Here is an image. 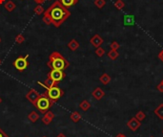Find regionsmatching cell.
I'll use <instances>...</instances> for the list:
<instances>
[{
	"label": "cell",
	"instance_id": "6da1fadb",
	"mask_svg": "<svg viewBox=\"0 0 163 137\" xmlns=\"http://www.w3.org/2000/svg\"><path fill=\"white\" fill-rule=\"evenodd\" d=\"M46 12L51 16L52 25L58 28L62 25L71 16V12L60 3L59 0H56L46 10Z\"/></svg>",
	"mask_w": 163,
	"mask_h": 137
},
{
	"label": "cell",
	"instance_id": "7a4b0ae2",
	"mask_svg": "<svg viewBox=\"0 0 163 137\" xmlns=\"http://www.w3.org/2000/svg\"><path fill=\"white\" fill-rule=\"evenodd\" d=\"M47 65L51 69H58L64 71L70 66V62L59 52L55 51L50 55Z\"/></svg>",
	"mask_w": 163,
	"mask_h": 137
},
{
	"label": "cell",
	"instance_id": "3957f363",
	"mask_svg": "<svg viewBox=\"0 0 163 137\" xmlns=\"http://www.w3.org/2000/svg\"><path fill=\"white\" fill-rule=\"evenodd\" d=\"M54 104H55L54 102L50 99V98H48L46 95L41 94V96L38 98V100L36 101V103H35L34 107L35 108H37L41 113L45 114L48 110H50V108L52 107Z\"/></svg>",
	"mask_w": 163,
	"mask_h": 137
},
{
	"label": "cell",
	"instance_id": "277c9868",
	"mask_svg": "<svg viewBox=\"0 0 163 137\" xmlns=\"http://www.w3.org/2000/svg\"><path fill=\"white\" fill-rule=\"evenodd\" d=\"M46 92L43 93L44 95H46L48 98H50L54 103L57 102L60 98L64 96V91H63L61 88H59L58 85L50 87V88H45Z\"/></svg>",
	"mask_w": 163,
	"mask_h": 137
},
{
	"label": "cell",
	"instance_id": "5b68a950",
	"mask_svg": "<svg viewBox=\"0 0 163 137\" xmlns=\"http://www.w3.org/2000/svg\"><path fill=\"white\" fill-rule=\"evenodd\" d=\"M29 58V55L26 56H20L17 59H15L13 62V65L15 66V68L19 72H22L29 66V61H27V59Z\"/></svg>",
	"mask_w": 163,
	"mask_h": 137
},
{
	"label": "cell",
	"instance_id": "8992f818",
	"mask_svg": "<svg viewBox=\"0 0 163 137\" xmlns=\"http://www.w3.org/2000/svg\"><path fill=\"white\" fill-rule=\"evenodd\" d=\"M66 77V74L64 71L62 70H58V69H52L51 71L48 73V78L52 80L55 83H59L61 82L62 80H64Z\"/></svg>",
	"mask_w": 163,
	"mask_h": 137
},
{
	"label": "cell",
	"instance_id": "52a82bcc",
	"mask_svg": "<svg viewBox=\"0 0 163 137\" xmlns=\"http://www.w3.org/2000/svg\"><path fill=\"white\" fill-rule=\"evenodd\" d=\"M40 96H41V94L38 93L35 89L31 88L28 91V93L26 94V99L29 101L31 105H34L35 103H36V101L38 100V98H39Z\"/></svg>",
	"mask_w": 163,
	"mask_h": 137
},
{
	"label": "cell",
	"instance_id": "ba28073f",
	"mask_svg": "<svg viewBox=\"0 0 163 137\" xmlns=\"http://www.w3.org/2000/svg\"><path fill=\"white\" fill-rule=\"evenodd\" d=\"M140 125H141V123L139 120H137L136 117L131 118L130 120L128 121V123H127V126H128V128L131 129V131H136L137 129H139Z\"/></svg>",
	"mask_w": 163,
	"mask_h": 137
},
{
	"label": "cell",
	"instance_id": "9c48e42d",
	"mask_svg": "<svg viewBox=\"0 0 163 137\" xmlns=\"http://www.w3.org/2000/svg\"><path fill=\"white\" fill-rule=\"evenodd\" d=\"M103 41H104L103 38H102L100 36H99V35H94V36L90 40L91 44L93 45L94 47H95V48L101 46L102 43H103Z\"/></svg>",
	"mask_w": 163,
	"mask_h": 137
},
{
	"label": "cell",
	"instance_id": "30bf717a",
	"mask_svg": "<svg viewBox=\"0 0 163 137\" xmlns=\"http://www.w3.org/2000/svg\"><path fill=\"white\" fill-rule=\"evenodd\" d=\"M92 96H93L95 100L100 101L102 98L105 96V92L100 88V87H97V88L92 92Z\"/></svg>",
	"mask_w": 163,
	"mask_h": 137
},
{
	"label": "cell",
	"instance_id": "8fae6325",
	"mask_svg": "<svg viewBox=\"0 0 163 137\" xmlns=\"http://www.w3.org/2000/svg\"><path fill=\"white\" fill-rule=\"evenodd\" d=\"M37 84H40V85H41V86H43L44 88H50V87H52V86L57 85L58 83H55V82H54V81L51 80L50 78H47L44 83L37 82Z\"/></svg>",
	"mask_w": 163,
	"mask_h": 137
},
{
	"label": "cell",
	"instance_id": "7c38bea8",
	"mask_svg": "<svg viewBox=\"0 0 163 137\" xmlns=\"http://www.w3.org/2000/svg\"><path fill=\"white\" fill-rule=\"evenodd\" d=\"M4 8H5V10L7 11V12L12 13V12H13V11L15 10L16 5H15V2L12 1V0H9V1H7L4 4Z\"/></svg>",
	"mask_w": 163,
	"mask_h": 137
},
{
	"label": "cell",
	"instance_id": "4fadbf2b",
	"mask_svg": "<svg viewBox=\"0 0 163 137\" xmlns=\"http://www.w3.org/2000/svg\"><path fill=\"white\" fill-rule=\"evenodd\" d=\"M67 46H68V48L71 51H76L77 49L79 48V42L76 40H74V38H73V40H71L69 41V43Z\"/></svg>",
	"mask_w": 163,
	"mask_h": 137
},
{
	"label": "cell",
	"instance_id": "5bb4252c",
	"mask_svg": "<svg viewBox=\"0 0 163 137\" xmlns=\"http://www.w3.org/2000/svg\"><path fill=\"white\" fill-rule=\"evenodd\" d=\"M134 24V16L132 15L124 16V25L125 26H133Z\"/></svg>",
	"mask_w": 163,
	"mask_h": 137
},
{
	"label": "cell",
	"instance_id": "9a60e30c",
	"mask_svg": "<svg viewBox=\"0 0 163 137\" xmlns=\"http://www.w3.org/2000/svg\"><path fill=\"white\" fill-rule=\"evenodd\" d=\"M60 3L66 7V8H69V7H72V6H74L76 5L77 3H78V0H59Z\"/></svg>",
	"mask_w": 163,
	"mask_h": 137
},
{
	"label": "cell",
	"instance_id": "2e32d148",
	"mask_svg": "<svg viewBox=\"0 0 163 137\" xmlns=\"http://www.w3.org/2000/svg\"><path fill=\"white\" fill-rule=\"evenodd\" d=\"M99 81H100V83H103L104 85H107V84H109L110 82H111V77H110L107 73H104L100 76Z\"/></svg>",
	"mask_w": 163,
	"mask_h": 137
},
{
	"label": "cell",
	"instance_id": "e0dca14e",
	"mask_svg": "<svg viewBox=\"0 0 163 137\" xmlns=\"http://www.w3.org/2000/svg\"><path fill=\"white\" fill-rule=\"evenodd\" d=\"M70 118H71V120H72L73 122L78 123L81 120V114L79 113L78 111H73V112H72V113H71Z\"/></svg>",
	"mask_w": 163,
	"mask_h": 137
},
{
	"label": "cell",
	"instance_id": "ac0fdd59",
	"mask_svg": "<svg viewBox=\"0 0 163 137\" xmlns=\"http://www.w3.org/2000/svg\"><path fill=\"white\" fill-rule=\"evenodd\" d=\"M79 107H80L81 110H83V111H88V110L90 109V107H91L90 102L87 101V100H83V101L79 104Z\"/></svg>",
	"mask_w": 163,
	"mask_h": 137
},
{
	"label": "cell",
	"instance_id": "d6986e66",
	"mask_svg": "<svg viewBox=\"0 0 163 137\" xmlns=\"http://www.w3.org/2000/svg\"><path fill=\"white\" fill-rule=\"evenodd\" d=\"M154 113L157 115L160 120H163V104H160L157 108H155L154 110Z\"/></svg>",
	"mask_w": 163,
	"mask_h": 137
},
{
	"label": "cell",
	"instance_id": "ffe728a7",
	"mask_svg": "<svg viewBox=\"0 0 163 137\" xmlns=\"http://www.w3.org/2000/svg\"><path fill=\"white\" fill-rule=\"evenodd\" d=\"M42 21L46 24V25H52V18H51V16H49V13L46 12H44L43 13V17H42Z\"/></svg>",
	"mask_w": 163,
	"mask_h": 137
},
{
	"label": "cell",
	"instance_id": "44dd1931",
	"mask_svg": "<svg viewBox=\"0 0 163 137\" xmlns=\"http://www.w3.org/2000/svg\"><path fill=\"white\" fill-rule=\"evenodd\" d=\"M28 119H29L31 123H35L39 119V115H38L36 111H31V113H29V115H28Z\"/></svg>",
	"mask_w": 163,
	"mask_h": 137
},
{
	"label": "cell",
	"instance_id": "7402d4cb",
	"mask_svg": "<svg viewBox=\"0 0 163 137\" xmlns=\"http://www.w3.org/2000/svg\"><path fill=\"white\" fill-rule=\"evenodd\" d=\"M107 56L109 57V59H111L112 61H115V59H116L118 57H119V54L118 50H110L108 53H107Z\"/></svg>",
	"mask_w": 163,
	"mask_h": 137
},
{
	"label": "cell",
	"instance_id": "603a6c76",
	"mask_svg": "<svg viewBox=\"0 0 163 137\" xmlns=\"http://www.w3.org/2000/svg\"><path fill=\"white\" fill-rule=\"evenodd\" d=\"M34 12L35 15L40 16V15H42V13H44L45 10H44L43 7H42V5L37 4V6H35V8L34 9Z\"/></svg>",
	"mask_w": 163,
	"mask_h": 137
},
{
	"label": "cell",
	"instance_id": "cb8c5ba5",
	"mask_svg": "<svg viewBox=\"0 0 163 137\" xmlns=\"http://www.w3.org/2000/svg\"><path fill=\"white\" fill-rule=\"evenodd\" d=\"M94 5L98 9H102L106 5L105 0H94Z\"/></svg>",
	"mask_w": 163,
	"mask_h": 137
},
{
	"label": "cell",
	"instance_id": "d4e9b609",
	"mask_svg": "<svg viewBox=\"0 0 163 137\" xmlns=\"http://www.w3.org/2000/svg\"><path fill=\"white\" fill-rule=\"evenodd\" d=\"M134 117H136L139 122H142V121L144 120V119L146 118V114H145L143 111H139V112H137V113L136 114V116H134Z\"/></svg>",
	"mask_w": 163,
	"mask_h": 137
},
{
	"label": "cell",
	"instance_id": "484cf974",
	"mask_svg": "<svg viewBox=\"0 0 163 137\" xmlns=\"http://www.w3.org/2000/svg\"><path fill=\"white\" fill-rule=\"evenodd\" d=\"M104 54H105V50H104V48H102L101 46H99L95 49V55H97V57H99V58L103 57Z\"/></svg>",
	"mask_w": 163,
	"mask_h": 137
},
{
	"label": "cell",
	"instance_id": "4316f807",
	"mask_svg": "<svg viewBox=\"0 0 163 137\" xmlns=\"http://www.w3.org/2000/svg\"><path fill=\"white\" fill-rule=\"evenodd\" d=\"M52 121V119L50 117V116H48L46 113H45V115L43 116V117H42V122H43V124H45L46 126L51 124Z\"/></svg>",
	"mask_w": 163,
	"mask_h": 137
},
{
	"label": "cell",
	"instance_id": "83f0119b",
	"mask_svg": "<svg viewBox=\"0 0 163 137\" xmlns=\"http://www.w3.org/2000/svg\"><path fill=\"white\" fill-rule=\"evenodd\" d=\"M124 6H125V3H124L122 0H116L115 2V7L118 10H122L124 8Z\"/></svg>",
	"mask_w": 163,
	"mask_h": 137
},
{
	"label": "cell",
	"instance_id": "f1b7e54d",
	"mask_svg": "<svg viewBox=\"0 0 163 137\" xmlns=\"http://www.w3.org/2000/svg\"><path fill=\"white\" fill-rule=\"evenodd\" d=\"M24 41H25V37L23 36L22 34L17 35V36L15 37V42H16V43L21 44V43H23Z\"/></svg>",
	"mask_w": 163,
	"mask_h": 137
},
{
	"label": "cell",
	"instance_id": "f546056e",
	"mask_svg": "<svg viewBox=\"0 0 163 137\" xmlns=\"http://www.w3.org/2000/svg\"><path fill=\"white\" fill-rule=\"evenodd\" d=\"M119 47H120V45H119V43L118 41H113L111 44H110V48L112 49V50H118V49H119Z\"/></svg>",
	"mask_w": 163,
	"mask_h": 137
},
{
	"label": "cell",
	"instance_id": "4dcf8cb0",
	"mask_svg": "<svg viewBox=\"0 0 163 137\" xmlns=\"http://www.w3.org/2000/svg\"><path fill=\"white\" fill-rule=\"evenodd\" d=\"M0 137H10V136L7 134V133L3 131L1 128H0Z\"/></svg>",
	"mask_w": 163,
	"mask_h": 137
},
{
	"label": "cell",
	"instance_id": "1f68e13d",
	"mask_svg": "<svg viewBox=\"0 0 163 137\" xmlns=\"http://www.w3.org/2000/svg\"><path fill=\"white\" fill-rule=\"evenodd\" d=\"M157 89L159 91V92H163V83H160L158 84V85L157 86Z\"/></svg>",
	"mask_w": 163,
	"mask_h": 137
},
{
	"label": "cell",
	"instance_id": "d6a6232c",
	"mask_svg": "<svg viewBox=\"0 0 163 137\" xmlns=\"http://www.w3.org/2000/svg\"><path fill=\"white\" fill-rule=\"evenodd\" d=\"M158 58H159V59H160V61L163 62V49L162 50L159 52V54H158Z\"/></svg>",
	"mask_w": 163,
	"mask_h": 137
},
{
	"label": "cell",
	"instance_id": "836d02e7",
	"mask_svg": "<svg viewBox=\"0 0 163 137\" xmlns=\"http://www.w3.org/2000/svg\"><path fill=\"white\" fill-rule=\"evenodd\" d=\"M46 0H34V2L36 3V4H42V3H44Z\"/></svg>",
	"mask_w": 163,
	"mask_h": 137
},
{
	"label": "cell",
	"instance_id": "e575fe53",
	"mask_svg": "<svg viewBox=\"0 0 163 137\" xmlns=\"http://www.w3.org/2000/svg\"><path fill=\"white\" fill-rule=\"evenodd\" d=\"M115 137H127V136H126V135H124L123 133H118V134L116 135Z\"/></svg>",
	"mask_w": 163,
	"mask_h": 137
},
{
	"label": "cell",
	"instance_id": "d590c367",
	"mask_svg": "<svg viewBox=\"0 0 163 137\" xmlns=\"http://www.w3.org/2000/svg\"><path fill=\"white\" fill-rule=\"evenodd\" d=\"M56 137H67V136L64 134V133H59V134L56 136Z\"/></svg>",
	"mask_w": 163,
	"mask_h": 137
},
{
	"label": "cell",
	"instance_id": "8d00e7d4",
	"mask_svg": "<svg viewBox=\"0 0 163 137\" xmlns=\"http://www.w3.org/2000/svg\"><path fill=\"white\" fill-rule=\"evenodd\" d=\"M4 2H5V0H0V5L3 4V3H4Z\"/></svg>",
	"mask_w": 163,
	"mask_h": 137
},
{
	"label": "cell",
	"instance_id": "74e56055",
	"mask_svg": "<svg viewBox=\"0 0 163 137\" xmlns=\"http://www.w3.org/2000/svg\"><path fill=\"white\" fill-rule=\"evenodd\" d=\"M2 101H3V100H2V98H1V97H0V104H1V103H2Z\"/></svg>",
	"mask_w": 163,
	"mask_h": 137
},
{
	"label": "cell",
	"instance_id": "f35d334b",
	"mask_svg": "<svg viewBox=\"0 0 163 137\" xmlns=\"http://www.w3.org/2000/svg\"><path fill=\"white\" fill-rule=\"evenodd\" d=\"M1 63H2V61H1V59H0V65H1Z\"/></svg>",
	"mask_w": 163,
	"mask_h": 137
},
{
	"label": "cell",
	"instance_id": "ab89813d",
	"mask_svg": "<svg viewBox=\"0 0 163 137\" xmlns=\"http://www.w3.org/2000/svg\"><path fill=\"white\" fill-rule=\"evenodd\" d=\"M0 43H1V37H0Z\"/></svg>",
	"mask_w": 163,
	"mask_h": 137
},
{
	"label": "cell",
	"instance_id": "60d3db41",
	"mask_svg": "<svg viewBox=\"0 0 163 137\" xmlns=\"http://www.w3.org/2000/svg\"><path fill=\"white\" fill-rule=\"evenodd\" d=\"M161 83H163V80H162V82H161Z\"/></svg>",
	"mask_w": 163,
	"mask_h": 137
},
{
	"label": "cell",
	"instance_id": "b9f144b4",
	"mask_svg": "<svg viewBox=\"0 0 163 137\" xmlns=\"http://www.w3.org/2000/svg\"><path fill=\"white\" fill-rule=\"evenodd\" d=\"M49 1H51V0H49Z\"/></svg>",
	"mask_w": 163,
	"mask_h": 137
},
{
	"label": "cell",
	"instance_id": "7bdbcfd3",
	"mask_svg": "<svg viewBox=\"0 0 163 137\" xmlns=\"http://www.w3.org/2000/svg\"><path fill=\"white\" fill-rule=\"evenodd\" d=\"M162 133H163V131H162Z\"/></svg>",
	"mask_w": 163,
	"mask_h": 137
},
{
	"label": "cell",
	"instance_id": "ee69618b",
	"mask_svg": "<svg viewBox=\"0 0 163 137\" xmlns=\"http://www.w3.org/2000/svg\"><path fill=\"white\" fill-rule=\"evenodd\" d=\"M151 137H153V136H151Z\"/></svg>",
	"mask_w": 163,
	"mask_h": 137
},
{
	"label": "cell",
	"instance_id": "f6af8a7d",
	"mask_svg": "<svg viewBox=\"0 0 163 137\" xmlns=\"http://www.w3.org/2000/svg\"><path fill=\"white\" fill-rule=\"evenodd\" d=\"M25 137H27V136H25Z\"/></svg>",
	"mask_w": 163,
	"mask_h": 137
},
{
	"label": "cell",
	"instance_id": "bcb514c9",
	"mask_svg": "<svg viewBox=\"0 0 163 137\" xmlns=\"http://www.w3.org/2000/svg\"><path fill=\"white\" fill-rule=\"evenodd\" d=\"M44 137H46V136H44Z\"/></svg>",
	"mask_w": 163,
	"mask_h": 137
}]
</instances>
